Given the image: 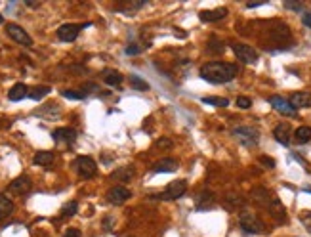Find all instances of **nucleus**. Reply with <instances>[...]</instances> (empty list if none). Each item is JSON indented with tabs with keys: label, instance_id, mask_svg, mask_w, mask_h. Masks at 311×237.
I'll return each instance as SVG.
<instances>
[{
	"label": "nucleus",
	"instance_id": "nucleus-1",
	"mask_svg": "<svg viewBox=\"0 0 311 237\" xmlns=\"http://www.w3.org/2000/svg\"><path fill=\"white\" fill-rule=\"evenodd\" d=\"M237 65L233 63H226V61H210V63H204L200 67V77L206 80V82H212V84H224L229 82L237 77Z\"/></svg>",
	"mask_w": 311,
	"mask_h": 237
},
{
	"label": "nucleus",
	"instance_id": "nucleus-2",
	"mask_svg": "<svg viewBox=\"0 0 311 237\" xmlns=\"http://www.w3.org/2000/svg\"><path fill=\"white\" fill-rule=\"evenodd\" d=\"M250 197H252V201H254L256 205H260L262 208H266L269 210L273 216H277L279 220H284V207L281 205V201H279V197L275 195V193H271L269 190L266 188H254L252 193H250Z\"/></svg>",
	"mask_w": 311,
	"mask_h": 237
},
{
	"label": "nucleus",
	"instance_id": "nucleus-3",
	"mask_svg": "<svg viewBox=\"0 0 311 237\" xmlns=\"http://www.w3.org/2000/svg\"><path fill=\"white\" fill-rule=\"evenodd\" d=\"M239 226L242 228V232H246V234H252V236H260V234H264L266 232V226L264 222L252 214V212H240L239 214Z\"/></svg>",
	"mask_w": 311,
	"mask_h": 237
},
{
	"label": "nucleus",
	"instance_id": "nucleus-4",
	"mask_svg": "<svg viewBox=\"0 0 311 237\" xmlns=\"http://www.w3.org/2000/svg\"><path fill=\"white\" fill-rule=\"evenodd\" d=\"M231 134L246 148H252V146H256L260 142V132L254 126H237V128H233Z\"/></svg>",
	"mask_w": 311,
	"mask_h": 237
},
{
	"label": "nucleus",
	"instance_id": "nucleus-5",
	"mask_svg": "<svg viewBox=\"0 0 311 237\" xmlns=\"http://www.w3.org/2000/svg\"><path fill=\"white\" fill-rule=\"evenodd\" d=\"M185 192H187V182L185 180H174V182H170L168 186H166V190L160 195V199H164V201H176Z\"/></svg>",
	"mask_w": 311,
	"mask_h": 237
},
{
	"label": "nucleus",
	"instance_id": "nucleus-6",
	"mask_svg": "<svg viewBox=\"0 0 311 237\" xmlns=\"http://www.w3.org/2000/svg\"><path fill=\"white\" fill-rule=\"evenodd\" d=\"M75 168H77L78 176H82V178H94L96 176V172H98L96 161H94L92 157H77Z\"/></svg>",
	"mask_w": 311,
	"mask_h": 237
},
{
	"label": "nucleus",
	"instance_id": "nucleus-7",
	"mask_svg": "<svg viewBox=\"0 0 311 237\" xmlns=\"http://www.w3.org/2000/svg\"><path fill=\"white\" fill-rule=\"evenodd\" d=\"M6 33H8L10 39H14L17 44L33 46V39L29 37V33L23 29V27H19V25H15V23H8V25H6Z\"/></svg>",
	"mask_w": 311,
	"mask_h": 237
},
{
	"label": "nucleus",
	"instance_id": "nucleus-8",
	"mask_svg": "<svg viewBox=\"0 0 311 237\" xmlns=\"http://www.w3.org/2000/svg\"><path fill=\"white\" fill-rule=\"evenodd\" d=\"M88 27V23L86 25H77V23H65V25H61L59 29H57V39L59 40H63V42H73L77 37H78V33Z\"/></svg>",
	"mask_w": 311,
	"mask_h": 237
},
{
	"label": "nucleus",
	"instance_id": "nucleus-9",
	"mask_svg": "<svg viewBox=\"0 0 311 237\" xmlns=\"http://www.w3.org/2000/svg\"><path fill=\"white\" fill-rule=\"evenodd\" d=\"M231 48H233V54H235L242 63H250V65H252V63L258 61V52H256L252 46L239 44V42H237V44H233Z\"/></svg>",
	"mask_w": 311,
	"mask_h": 237
},
{
	"label": "nucleus",
	"instance_id": "nucleus-10",
	"mask_svg": "<svg viewBox=\"0 0 311 237\" xmlns=\"http://www.w3.org/2000/svg\"><path fill=\"white\" fill-rule=\"evenodd\" d=\"M130 195H132L130 190H126L124 186H115V188H111L107 192V199L113 205H122V203H126L128 199H130Z\"/></svg>",
	"mask_w": 311,
	"mask_h": 237
},
{
	"label": "nucleus",
	"instance_id": "nucleus-11",
	"mask_svg": "<svg viewBox=\"0 0 311 237\" xmlns=\"http://www.w3.org/2000/svg\"><path fill=\"white\" fill-rule=\"evenodd\" d=\"M269 104L273 105L281 115H286V117H294V115H296V109L290 105V102H286L281 96H271V98H269Z\"/></svg>",
	"mask_w": 311,
	"mask_h": 237
},
{
	"label": "nucleus",
	"instance_id": "nucleus-12",
	"mask_svg": "<svg viewBox=\"0 0 311 237\" xmlns=\"http://www.w3.org/2000/svg\"><path fill=\"white\" fill-rule=\"evenodd\" d=\"M31 188H33V182H31L29 176L15 178L14 182L10 184V192L15 193V195H25V193L31 192Z\"/></svg>",
	"mask_w": 311,
	"mask_h": 237
},
{
	"label": "nucleus",
	"instance_id": "nucleus-13",
	"mask_svg": "<svg viewBox=\"0 0 311 237\" xmlns=\"http://www.w3.org/2000/svg\"><path fill=\"white\" fill-rule=\"evenodd\" d=\"M290 105L296 111L302 107H311V92H294L290 96Z\"/></svg>",
	"mask_w": 311,
	"mask_h": 237
},
{
	"label": "nucleus",
	"instance_id": "nucleus-14",
	"mask_svg": "<svg viewBox=\"0 0 311 237\" xmlns=\"http://www.w3.org/2000/svg\"><path fill=\"white\" fill-rule=\"evenodd\" d=\"M273 136H275V140H277L279 144L288 146V144H290V124H288V122L277 124L275 130H273Z\"/></svg>",
	"mask_w": 311,
	"mask_h": 237
},
{
	"label": "nucleus",
	"instance_id": "nucleus-15",
	"mask_svg": "<svg viewBox=\"0 0 311 237\" xmlns=\"http://www.w3.org/2000/svg\"><path fill=\"white\" fill-rule=\"evenodd\" d=\"M227 15V8H216V10H202L198 17L202 19V21H208V23H212V21H220V19H224Z\"/></svg>",
	"mask_w": 311,
	"mask_h": 237
},
{
	"label": "nucleus",
	"instance_id": "nucleus-16",
	"mask_svg": "<svg viewBox=\"0 0 311 237\" xmlns=\"http://www.w3.org/2000/svg\"><path fill=\"white\" fill-rule=\"evenodd\" d=\"M27 96H29V88L23 82L14 84V86L10 88V92H8V100H10V102H21V100L27 98Z\"/></svg>",
	"mask_w": 311,
	"mask_h": 237
},
{
	"label": "nucleus",
	"instance_id": "nucleus-17",
	"mask_svg": "<svg viewBox=\"0 0 311 237\" xmlns=\"http://www.w3.org/2000/svg\"><path fill=\"white\" fill-rule=\"evenodd\" d=\"M52 136L56 142H65V144H73L77 140V132L73 128H56Z\"/></svg>",
	"mask_w": 311,
	"mask_h": 237
},
{
	"label": "nucleus",
	"instance_id": "nucleus-18",
	"mask_svg": "<svg viewBox=\"0 0 311 237\" xmlns=\"http://www.w3.org/2000/svg\"><path fill=\"white\" fill-rule=\"evenodd\" d=\"M176 168H178V161H176V159H170V157L160 159V161H156V163L153 164V170H155V172H174Z\"/></svg>",
	"mask_w": 311,
	"mask_h": 237
},
{
	"label": "nucleus",
	"instance_id": "nucleus-19",
	"mask_svg": "<svg viewBox=\"0 0 311 237\" xmlns=\"http://www.w3.org/2000/svg\"><path fill=\"white\" fill-rule=\"evenodd\" d=\"M101 77H103V80H105L109 86H118V84L122 82V75L118 73V71H115V69H105V71L101 73Z\"/></svg>",
	"mask_w": 311,
	"mask_h": 237
},
{
	"label": "nucleus",
	"instance_id": "nucleus-20",
	"mask_svg": "<svg viewBox=\"0 0 311 237\" xmlns=\"http://www.w3.org/2000/svg\"><path fill=\"white\" fill-rule=\"evenodd\" d=\"M12 210H14L12 199H8L6 195H0V220H4L6 216H10Z\"/></svg>",
	"mask_w": 311,
	"mask_h": 237
},
{
	"label": "nucleus",
	"instance_id": "nucleus-21",
	"mask_svg": "<svg viewBox=\"0 0 311 237\" xmlns=\"http://www.w3.org/2000/svg\"><path fill=\"white\" fill-rule=\"evenodd\" d=\"M35 164H42V166H48V164L54 163V153L52 151H39L33 159Z\"/></svg>",
	"mask_w": 311,
	"mask_h": 237
},
{
	"label": "nucleus",
	"instance_id": "nucleus-22",
	"mask_svg": "<svg viewBox=\"0 0 311 237\" xmlns=\"http://www.w3.org/2000/svg\"><path fill=\"white\" fill-rule=\"evenodd\" d=\"M294 140L298 144H308L311 142V126H300L294 132Z\"/></svg>",
	"mask_w": 311,
	"mask_h": 237
},
{
	"label": "nucleus",
	"instance_id": "nucleus-23",
	"mask_svg": "<svg viewBox=\"0 0 311 237\" xmlns=\"http://www.w3.org/2000/svg\"><path fill=\"white\" fill-rule=\"evenodd\" d=\"M77 210H78V203H77V201H71V203H67L65 207L61 208L59 216H61V218H71V216L77 214Z\"/></svg>",
	"mask_w": 311,
	"mask_h": 237
},
{
	"label": "nucleus",
	"instance_id": "nucleus-24",
	"mask_svg": "<svg viewBox=\"0 0 311 237\" xmlns=\"http://www.w3.org/2000/svg\"><path fill=\"white\" fill-rule=\"evenodd\" d=\"M132 176H134V170H132L130 166H126V168H118L117 172L111 174L113 180H120V182H126V180H130Z\"/></svg>",
	"mask_w": 311,
	"mask_h": 237
},
{
	"label": "nucleus",
	"instance_id": "nucleus-25",
	"mask_svg": "<svg viewBox=\"0 0 311 237\" xmlns=\"http://www.w3.org/2000/svg\"><path fill=\"white\" fill-rule=\"evenodd\" d=\"M202 104L214 105V107H227V105H229V100H226V98H214V96H206V98H202Z\"/></svg>",
	"mask_w": 311,
	"mask_h": 237
},
{
	"label": "nucleus",
	"instance_id": "nucleus-26",
	"mask_svg": "<svg viewBox=\"0 0 311 237\" xmlns=\"http://www.w3.org/2000/svg\"><path fill=\"white\" fill-rule=\"evenodd\" d=\"M48 92H50V88H48V86H35L33 90H29V98L39 102V100H42Z\"/></svg>",
	"mask_w": 311,
	"mask_h": 237
},
{
	"label": "nucleus",
	"instance_id": "nucleus-27",
	"mask_svg": "<svg viewBox=\"0 0 311 237\" xmlns=\"http://www.w3.org/2000/svg\"><path fill=\"white\" fill-rule=\"evenodd\" d=\"M206 50H208V54H222L224 50H226V46L222 40H218V39H212L208 46H206Z\"/></svg>",
	"mask_w": 311,
	"mask_h": 237
},
{
	"label": "nucleus",
	"instance_id": "nucleus-28",
	"mask_svg": "<svg viewBox=\"0 0 311 237\" xmlns=\"http://www.w3.org/2000/svg\"><path fill=\"white\" fill-rule=\"evenodd\" d=\"M130 84H132V88H136V90H149V84L143 80L142 77H138V75H132V77H130Z\"/></svg>",
	"mask_w": 311,
	"mask_h": 237
},
{
	"label": "nucleus",
	"instance_id": "nucleus-29",
	"mask_svg": "<svg viewBox=\"0 0 311 237\" xmlns=\"http://www.w3.org/2000/svg\"><path fill=\"white\" fill-rule=\"evenodd\" d=\"M202 203H206V208L214 205V195L212 193H202L197 201V208H202Z\"/></svg>",
	"mask_w": 311,
	"mask_h": 237
},
{
	"label": "nucleus",
	"instance_id": "nucleus-30",
	"mask_svg": "<svg viewBox=\"0 0 311 237\" xmlns=\"http://www.w3.org/2000/svg\"><path fill=\"white\" fill-rule=\"evenodd\" d=\"M63 94V98H67V100H84V92H78V90H63L61 92Z\"/></svg>",
	"mask_w": 311,
	"mask_h": 237
},
{
	"label": "nucleus",
	"instance_id": "nucleus-31",
	"mask_svg": "<svg viewBox=\"0 0 311 237\" xmlns=\"http://www.w3.org/2000/svg\"><path fill=\"white\" fill-rule=\"evenodd\" d=\"M252 105V102H250V98H244V96H240V98H237V107H240V109H248Z\"/></svg>",
	"mask_w": 311,
	"mask_h": 237
},
{
	"label": "nucleus",
	"instance_id": "nucleus-32",
	"mask_svg": "<svg viewBox=\"0 0 311 237\" xmlns=\"http://www.w3.org/2000/svg\"><path fill=\"white\" fill-rule=\"evenodd\" d=\"M158 149H170L172 148V140H168V138H162V140H156L155 144Z\"/></svg>",
	"mask_w": 311,
	"mask_h": 237
},
{
	"label": "nucleus",
	"instance_id": "nucleus-33",
	"mask_svg": "<svg viewBox=\"0 0 311 237\" xmlns=\"http://www.w3.org/2000/svg\"><path fill=\"white\" fill-rule=\"evenodd\" d=\"M140 52H142V48H140L138 44H130L126 48V54H128V56H136V54H140Z\"/></svg>",
	"mask_w": 311,
	"mask_h": 237
},
{
	"label": "nucleus",
	"instance_id": "nucleus-34",
	"mask_svg": "<svg viewBox=\"0 0 311 237\" xmlns=\"http://www.w3.org/2000/svg\"><path fill=\"white\" fill-rule=\"evenodd\" d=\"M302 222H304V226L311 232V212H304V214H302Z\"/></svg>",
	"mask_w": 311,
	"mask_h": 237
},
{
	"label": "nucleus",
	"instance_id": "nucleus-35",
	"mask_svg": "<svg viewBox=\"0 0 311 237\" xmlns=\"http://www.w3.org/2000/svg\"><path fill=\"white\" fill-rule=\"evenodd\" d=\"M284 8L294 10V12H300V10H302V4H296V2H284Z\"/></svg>",
	"mask_w": 311,
	"mask_h": 237
},
{
	"label": "nucleus",
	"instance_id": "nucleus-36",
	"mask_svg": "<svg viewBox=\"0 0 311 237\" xmlns=\"http://www.w3.org/2000/svg\"><path fill=\"white\" fill-rule=\"evenodd\" d=\"M260 163L266 164L268 168H275V161H273V159H269V157H260Z\"/></svg>",
	"mask_w": 311,
	"mask_h": 237
},
{
	"label": "nucleus",
	"instance_id": "nucleus-37",
	"mask_svg": "<svg viewBox=\"0 0 311 237\" xmlns=\"http://www.w3.org/2000/svg\"><path fill=\"white\" fill-rule=\"evenodd\" d=\"M63 237H80V230H77V228H69V230L65 232V236Z\"/></svg>",
	"mask_w": 311,
	"mask_h": 237
},
{
	"label": "nucleus",
	"instance_id": "nucleus-38",
	"mask_svg": "<svg viewBox=\"0 0 311 237\" xmlns=\"http://www.w3.org/2000/svg\"><path fill=\"white\" fill-rule=\"evenodd\" d=\"M302 21H304L306 27H310L311 29V12H306V14L302 15Z\"/></svg>",
	"mask_w": 311,
	"mask_h": 237
},
{
	"label": "nucleus",
	"instance_id": "nucleus-39",
	"mask_svg": "<svg viewBox=\"0 0 311 237\" xmlns=\"http://www.w3.org/2000/svg\"><path fill=\"white\" fill-rule=\"evenodd\" d=\"M2 21H4V17H2V15H0V23H2Z\"/></svg>",
	"mask_w": 311,
	"mask_h": 237
}]
</instances>
